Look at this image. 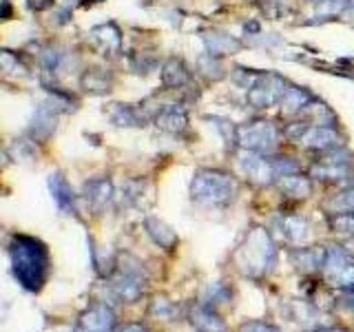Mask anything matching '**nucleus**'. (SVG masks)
I'll return each mask as SVG.
<instances>
[{"label":"nucleus","instance_id":"f257e3e1","mask_svg":"<svg viewBox=\"0 0 354 332\" xmlns=\"http://www.w3.org/2000/svg\"><path fill=\"white\" fill-rule=\"evenodd\" d=\"M9 257L18 284L31 293L40 290L49 270V255L42 243L33 237L18 235L9 243Z\"/></svg>","mask_w":354,"mask_h":332},{"label":"nucleus","instance_id":"f03ea898","mask_svg":"<svg viewBox=\"0 0 354 332\" xmlns=\"http://www.w3.org/2000/svg\"><path fill=\"white\" fill-rule=\"evenodd\" d=\"M232 261L237 270L250 279H261L268 275L277 264V243L272 241L270 232L261 226H252L237 246Z\"/></svg>","mask_w":354,"mask_h":332},{"label":"nucleus","instance_id":"7ed1b4c3","mask_svg":"<svg viewBox=\"0 0 354 332\" xmlns=\"http://www.w3.org/2000/svg\"><path fill=\"white\" fill-rule=\"evenodd\" d=\"M237 191L239 184L235 177L219 169L197 171L191 182V197L206 206H226L237 197Z\"/></svg>","mask_w":354,"mask_h":332},{"label":"nucleus","instance_id":"20e7f679","mask_svg":"<svg viewBox=\"0 0 354 332\" xmlns=\"http://www.w3.org/2000/svg\"><path fill=\"white\" fill-rule=\"evenodd\" d=\"M235 142L243 151L268 155L279 144V129L268 120H250L235 127Z\"/></svg>","mask_w":354,"mask_h":332},{"label":"nucleus","instance_id":"39448f33","mask_svg":"<svg viewBox=\"0 0 354 332\" xmlns=\"http://www.w3.org/2000/svg\"><path fill=\"white\" fill-rule=\"evenodd\" d=\"M324 277L332 288L354 293V257L343 250L341 246L328 248V257L324 266Z\"/></svg>","mask_w":354,"mask_h":332},{"label":"nucleus","instance_id":"423d86ee","mask_svg":"<svg viewBox=\"0 0 354 332\" xmlns=\"http://www.w3.org/2000/svg\"><path fill=\"white\" fill-rule=\"evenodd\" d=\"M286 84L288 82L277 73H257L252 84L246 89V102L257 111L270 109L272 104H279Z\"/></svg>","mask_w":354,"mask_h":332},{"label":"nucleus","instance_id":"0eeeda50","mask_svg":"<svg viewBox=\"0 0 354 332\" xmlns=\"http://www.w3.org/2000/svg\"><path fill=\"white\" fill-rule=\"evenodd\" d=\"M352 155L343 149L321 153V160H317L310 169V175L319 182H346L352 173Z\"/></svg>","mask_w":354,"mask_h":332},{"label":"nucleus","instance_id":"6e6552de","mask_svg":"<svg viewBox=\"0 0 354 332\" xmlns=\"http://www.w3.org/2000/svg\"><path fill=\"white\" fill-rule=\"evenodd\" d=\"M297 144H301V147L317 151V153H328V151L343 149V136L337 131V127L310 124V122H306Z\"/></svg>","mask_w":354,"mask_h":332},{"label":"nucleus","instance_id":"1a4fd4ad","mask_svg":"<svg viewBox=\"0 0 354 332\" xmlns=\"http://www.w3.org/2000/svg\"><path fill=\"white\" fill-rule=\"evenodd\" d=\"M239 166H241V173L257 186H270L277 182V177H279L274 169V160L263 153L243 151V155L239 158Z\"/></svg>","mask_w":354,"mask_h":332},{"label":"nucleus","instance_id":"9d476101","mask_svg":"<svg viewBox=\"0 0 354 332\" xmlns=\"http://www.w3.org/2000/svg\"><path fill=\"white\" fill-rule=\"evenodd\" d=\"M118 319L106 304H95L77 317L73 332H115Z\"/></svg>","mask_w":354,"mask_h":332},{"label":"nucleus","instance_id":"9b49d317","mask_svg":"<svg viewBox=\"0 0 354 332\" xmlns=\"http://www.w3.org/2000/svg\"><path fill=\"white\" fill-rule=\"evenodd\" d=\"M144 284H147V279H144L142 270L129 266V268H120L118 277L111 284V290L122 304H133L144 293Z\"/></svg>","mask_w":354,"mask_h":332},{"label":"nucleus","instance_id":"f8f14e48","mask_svg":"<svg viewBox=\"0 0 354 332\" xmlns=\"http://www.w3.org/2000/svg\"><path fill=\"white\" fill-rule=\"evenodd\" d=\"M326 257L328 248L324 246H299L290 252V264L301 275H315L324 270Z\"/></svg>","mask_w":354,"mask_h":332},{"label":"nucleus","instance_id":"ddd939ff","mask_svg":"<svg viewBox=\"0 0 354 332\" xmlns=\"http://www.w3.org/2000/svg\"><path fill=\"white\" fill-rule=\"evenodd\" d=\"M88 36H91V42L104 55H118L122 51V36H120V29L113 25V22L93 27L91 31H88Z\"/></svg>","mask_w":354,"mask_h":332},{"label":"nucleus","instance_id":"4468645a","mask_svg":"<svg viewBox=\"0 0 354 332\" xmlns=\"http://www.w3.org/2000/svg\"><path fill=\"white\" fill-rule=\"evenodd\" d=\"M82 195L86 199V204L91 206L95 213H100L111 199H113V184L106 177H95V180H88L82 186Z\"/></svg>","mask_w":354,"mask_h":332},{"label":"nucleus","instance_id":"2eb2a0df","mask_svg":"<svg viewBox=\"0 0 354 332\" xmlns=\"http://www.w3.org/2000/svg\"><path fill=\"white\" fill-rule=\"evenodd\" d=\"M277 226H279L283 239L297 246H304L310 237V221L301 215H283L277 219Z\"/></svg>","mask_w":354,"mask_h":332},{"label":"nucleus","instance_id":"dca6fc26","mask_svg":"<svg viewBox=\"0 0 354 332\" xmlns=\"http://www.w3.org/2000/svg\"><path fill=\"white\" fill-rule=\"evenodd\" d=\"M277 188L286 195V197H295V199H306L308 195H313V180L299 171L295 173H286L277 177Z\"/></svg>","mask_w":354,"mask_h":332},{"label":"nucleus","instance_id":"f3484780","mask_svg":"<svg viewBox=\"0 0 354 332\" xmlns=\"http://www.w3.org/2000/svg\"><path fill=\"white\" fill-rule=\"evenodd\" d=\"M155 127L166 133H184L188 129V113L177 104H169L158 111L155 116Z\"/></svg>","mask_w":354,"mask_h":332},{"label":"nucleus","instance_id":"a211bd4d","mask_svg":"<svg viewBox=\"0 0 354 332\" xmlns=\"http://www.w3.org/2000/svg\"><path fill=\"white\" fill-rule=\"evenodd\" d=\"M315 95L304 86H295V84H286L283 93L279 98V109L286 116H301V111L308 107V102Z\"/></svg>","mask_w":354,"mask_h":332},{"label":"nucleus","instance_id":"6ab92c4d","mask_svg":"<svg viewBox=\"0 0 354 332\" xmlns=\"http://www.w3.org/2000/svg\"><path fill=\"white\" fill-rule=\"evenodd\" d=\"M49 191L53 195V202L58 204L60 210H64V213H73L75 210V195H73V188L69 186V182L64 180V175L53 173L49 177Z\"/></svg>","mask_w":354,"mask_h":332},{"label":"nucleus","instance_id":"aec40b11","mask_svg":"<svg viewBox=\"0 0 354 332\" xmlns=\"http://www.w3.org/2000/svg\"><path fill=\"white\" fill-rule=\"evenodd\" d=\"M53 131H55V111L49 104H42L31 120L29 136H31V140L44 142L47 138H51Z\"/></svg>","mask_w":354,"mask_h":332},{"label":"nucleus","instance_id":"412c9836","mask_svg":"<svg viewBox=\"0 0 354 332\" xmlns=\"http://www.w3.org/2000/svg\"><path fill=\"white\" fill-rule=\"evenodd\" d=\"M160 77H162V84L166 89H180V86L188 84V80H191V73H188V66L184 64V60L169 58L162 64Z\"/></svg>","mask_w":354,"mask_h":332},{"label":"nucleus","instance_id":"4be33fe9","mask_svg":"<svg viewBox=\"0 0 354 332\" xmlns=\"http://www.w3.org/2000/svg\"><path fill=\"white\" fill-rule=\"evenodd\" d=\"M204 44H206V53L213 55V58L237 53L241 49V42L237 38L228 36V33H219V31H213V33H208V36H204Z\"/></svg>","mask_w":354,"mask_h":332},{"label":"nucleus","instance_id":"5701e85b","mask_svg":"<svg viewBox=\"0 0 354 332\" xmlns=\"http://www.w3.org/2000/svg\"><path fill=\"white\" fill-rule=\"evenodd\" d=\"M80 84L86 93L104 95L111 91V86H113V77H111V73H106L104 69H86L80 77Z\"/></svg>","mask_w":354,"mask_h":332},{"label":"nucleus","instance_id":"b1692460","mask_svg":"<svg viewBox=\"0 0 354 332\" xmlns=\"http://www.w3.org/2000/svg\"><path fill=\"white\" fill-rule=\"evenodd\" d=\"M191 324L199 330V332H226L224 321L219 319V315L213 308L208 306H197L191 313Z\"/></svg>","mask_w":354,"mask_h":332},{"label":"nucleus","instance_id":"393cba45","mask_svg":"<svg viewBox=\"0 0 354 332\" xmlns=\"http://www.w3.org/2000/svg\"><path fill=\"white\" fill-rule=\"evenodd\" d=\"M109 118L115 127H144V116L138 107L133 104H111Z\"/></svg>","mask_w":354,"mask_h":332},{"label":"nucleus","instance_id":"a878e982","mask_svg":"<svg viewBox=\"0 0 354 332\" xmlns=\"http://www.w3.org/2000/svg\"><path fill=\"white\" fill-rule=\"evenodd\" d=\"M144 228H147L149 237L158 243V246L166 248V250H173L175 243H177V235L175 232L164 224L162 219L158 217H147V221H144Z\"/></svg>","mask_w":354,"mask_h":332},{"label":"nucleus","instance_id":"bb28decb","mask_svg":"<svg viewBox=\"0 0 354 332\" xmlns=\"http://www.w3.org/2000/svg\"><path fill=\"white\" fill-rule=\"evenodd\" d=\"M324 210L328 215L354 213V186H348V188H343V191L330 195L324 202Z\"/></svg>","mask_w":354,"mask_h":332},{"label":"nucleus","instance_id":"cd10ccee","mask_svg":"<svg viewBox=\"0 0 354 332\" xmlns=\"http://www.w3.org/2000/svg\"><path fill=\"white\" fill-rule=\"evenodd\" d=\"M301 116L306 122H310V124H324V127H335L337 124V116L332 113V111L324 104L319 102V100H310L308 107L301 111Z\"/></svg>","mask_w":354,"mask_h":332},{"label":"nucleus","instance_id":"c85d7f7f","mask_svg":"<svg viewBox=\"0 0 354 332\" xmlns=\"http://www.w3.org/2000/svg\"><path fill=\"white\" fill-rule=\"evenodd\" d=\"M330 230L337 235H348L354 237V213H343V215H330L328 219Z\"/></svg>","mask_w":354,"mask_h":332},{"label":"nucleus","instance_id":"c756f323","mask_svg":"<svg viewBox=\"0 0 354 332\" xmlns=\"http://www.w3.org/2000/svg\"><path fill=\"white\" fill-rule=\"evenodd\" d=\"M230 302V290L224 286V284H213V286H208V290H206V297H204V306L208 308H213L217 304H226Z\"/></svg>","mask_w":354,"mask_h":332},{"label":"nucleus","instance_id":"7c9ffc66","mask_svg":"<svg viewBox=\"0 0 354 332\" xmlns=\"http://www.w3.org/2000/svg\"><path fill=\"white\" fill-rule=\"evenodd\" d=\"M292 308H295V321H299V324H313L315 321V317H317V310L310 306V304H306V302H295L292 304Z\"/></svg>","mask_w":354,"mask_h":332},{"label":"nucleus","instance_id":"2f4dec72","mask_svg":"<svg viewBox=\"0 0 354 332\" xmlns=\"http://www.w3.org/2000/svg\"><path fill=\"white\" fill-rule=\"evenodd\" d=\"M175 313V306L169 302L166 297H155V302L151 306V315L160 317V319H171Z\"/></svg>","mask_w":354,"mask_h":332},{"label":"nucleus","instance_id":"473e14b6","mask_svg":"<svg viewBox=\"0 0 354 332\" xmlns=\"http://www.w3.org/2000/svg\"><path fill=\"white\" fill-rule=\"evenodd\" d=\"M237 332H281V330L272 324H266V321H246V324L239 326Z\"/></svg>","mask_w":354,"mask_h":332},{"label":"nucleus","instance_id":"72a5a7b5","mask_svg":"<svg viewBox=\"0 0 354 332\" xmlns=\"http://www.w3.org/2000/svg\"><path fill=\"white\" fill-rule=\"evenodd\" d=\"M55 0H29V9H36V11H42V9H49Z\"/></svg>","mask_w":354,"mask_h":332},{"label":"nucleus","instance_id":"f704fd0d","mask_svg":"<svg viewBox=\"0 0 354 332\" xmlns=\"http://www.w3.org/2000/svg\"><path fill=\"white\" fill-rule=\"evenodd\" d=\"M120 332H147V326L138 324V321H133V324H127L124 328H120Z\"/></svg>","mask_w":354,"mask_h":332},{"label":"nucleus","instance_id":"c9c22d12","mask_svg":"<svg viewBox=\"0 0 354 332\" xmlns=\"http://www.w3.org/2000/svg\"><path fill=\"white\" fill-rule=\"evenodd\" d=\"M341 248L346 250V252L350 255V257H354V237H348L346 241L341 243Z\"/></svg>","mask_w":354,"mask_h":332},{"label":"nucleus","instance_id":"e433bc0d","mask_svg":"<svg viewBox=\"0 0 354 332\" xmlns=\"http://www.w3.org/2000/svg\"><path fill=\"white\" fill-rule=\"evenodd\" d=\"M315 332H343V330H341V328H332V326H330V328H317Z\"/></svg>","mask_w":354,"mask_h":332},{"label":"nucleus","instance_id":"4c0bfd02","mask_svg":"<svg viewBox=\"0 0 354 332\" xmlns=\"http://www.w3.org/2000/svg\"><path fill=\"white\" fill-rule=\"evenodd\" d=\"M308 3H313V5H317V7H319L321 3H324V0H308Z\"/></svg>","mask_w":354,"mask_h":332},{"label":"nucleus","instance_id":"58836bf2","mask_svg":"<svg viewBox=\"0 0 354 332\" xmlns=\"http://www.w3.org/2000/svg\"><path fill=\"white\" fill-rule=\"evenodd\" d=\"M268 3H281V0H268Z\"/></svg>","mask_w":354,"mask_h":332}]
</instances>
